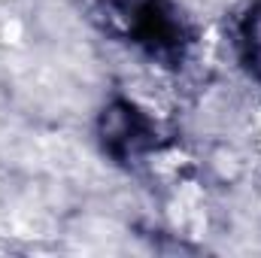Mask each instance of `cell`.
I'll list each match as a JSON object with an SVG mask.
<instances>
[{
    "label": "cell",
    "instance_id": "6da1fadb",
    "mask_svg": "<svg viewBox=\"0 0 261 258\" xmlns=\"http://www.w3.org/2000/svg\"><path fill=\"white\" fill-rule=\"evenodd\" d=\"M243 49H246V61L252 67L255 79L261 82V3L255 9H249V18L243 24Z\"/></svg>",
    "mask_w": 261,
    "mask_h": 258
}]
</instances>
